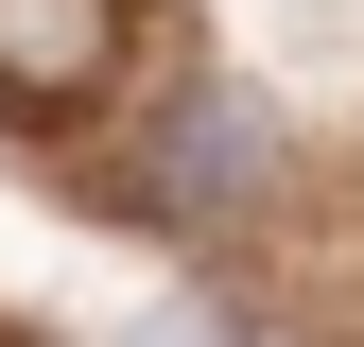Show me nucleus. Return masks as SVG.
Masks as SVG:
<instances>
[{"label":"nucleus","mask_w":364,"mask_h":347,"mask_svg":"<svg viewBox=\"0 0 364 347\" xmlns=\"http://www.w3.org/2000/svg\"><path fill=\"white\" fill-rule=\"evenodd\" d=\"M208 347H295V330H208Z\"/></svg>","instance_id":"obj_3"},{"label":"nucleus","mask_w":364,"mask_h":347,"mask_svg":"<svg viewBox=\"0 0 364 347\" xmlns=\"http://www.w3.org/2000/svg\"><path fill=\"white\" fill-rule=\"evenodd\" d=\"M260 174H278V122H260L243 87H191V105L156 122V156H139V208L156 226H243Z\"/></svg>","instance_id":"obj_1"},{"label":"nucleus","mask_w":364,"mask_h":347,"mask_svg":"<svg viewBox=\"0 0 364 347\" xmlns=\"http://www.w3.org/2000/svg\"><path fill=\"white\" fill-rule=\"evenodd\" d=\"M122 0H0V105H105Z\"/></svg>","instance_id":"obj_2"}]
</instances>
